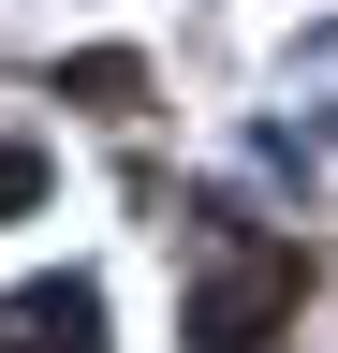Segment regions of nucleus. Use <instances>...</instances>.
<instances>
[{"mask_svg":"<svg viewBox=\"0 0 338 353\" xmlns=\"http://www.w3.org/2000/svg\"><path fill=\"white\" fill-rule=\"evenodd\" d=\"M30 192H45V162H30V148H0V221H15Z\"/></svg>","mask_w":338,"mask_h":353,"instance_id":"obj_3","label":"nucleus"},{"mask_svg":"<svg viewBox=\"0 0 338 353\" xmlns=\"http://www.w3.org/2000/svg\"><path fill=\"white\" fill-rule=\"evenodd\" d=\"M279 294H294V250H265L250 280H221V294H206V353H250V324H265Z\"/></svg>","mask_w":338,"mask_h":353,"instance_id":"obj_2","label":"nucleus"},{"mask_svg":"<svg viewBox=\"0 0 338 353\" xmlns=\"http://www.w3.org/2000/svg\"><path fill=\"white\" fill-rule=\"evenodd\" d=\"M0 339H15V353H89V339H103V294H89V280H45V294L0 309Z\"/></svg>","mask_w":338,"mask_h":353,"instance_id":"obj_1","label":"nucleus"}]
</instances>
